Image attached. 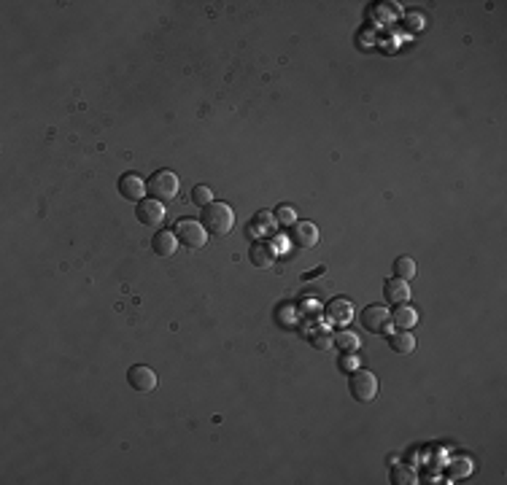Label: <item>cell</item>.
Returning a JSON list of instances; mask_svg holds the SVG:
<instances>
[{"instance_id": "30bf717a", "label": "cell", "mask_w": 507, "mask_h": 485, "mask_svg": "<svg viewBox=\"0 0 507 485\" xmlns=\"http://www.w3.org/2000/svg\"><path fill=\"white\" fill-rule=\"evenodd\" d=\"M327 318L332 321L334 327H346L354 318V302L346 300V297H334L330 305H327Z\"/></svg>"}, {"instance_id": "277c9868", "label": "cell", "mask_w": 507, "mask_h": 485, "mask_svg": "<svg viewBox=\"0 0 507 485\" xmlns=\"http://www.w3.org/2000/svg\"><path fill=\"white\" fill-rule=\"evenodd\" d=\"M175 238H178L181 245L197 251V248H203L205 242H208V229H205L203 221H197V218H181L178 227H175Z\"/></svg>"}, {"instance_id": "52a82bcc", "label": "cell", "mask_w": 507, "mask_h": 485, "mask_svg": "<svg viewBox=\"0 0 507 485\" xmlns=\"http://www.w3.org/2000/svg\"><path fill=\"white\" fill-rule=\"evenodd\" d=\"M119 194H122L124 200H132V202L146 200V194H148V181L141 178L138 173H124V175L119 178Z\"/></svg>"}, {"instance_id": "5bb4252c", "label": "cell", "mask_w": 507, "mask_h": 485, "mask_svg": "<svg viewBox=\"0 0 507 485\" xmlns=\"http://www.w3.org/2000/svg\"><path fill=\"white\" fill-rule=\"evenodd\" d=\"M389 348H392L394 353H400V356L413 353V351H416V337H413V332H410V329L392 332V334H389Z\"/></svg>"}, {"instance_id": "3957f363", "label": "cell", "mask_w": 507, "mask_h": 485, "mask_svg": "<svg viewBox=\"0 0 507 485\" xmlns=\"http://www.w3.org/2000/svg\"><path fill=\"white\" fill-rule=\"evenodd\" d=\"M348 394L354 402H373L378 394V378L370 370H354L348 378Z\"/></svg>"}, {"instance_id": "9c48e42d", "label": "cell", "mask_w": 507, "mask_h": 485, "mask_svg": "<svg viewBox=\"0 0 507 485\" xmlns=\"http://www.w3.org/2000/svg\"><path fill=\"white\" fill-rule=\"evenodd\" d=\"M135 216L144 227H160L165 221V202L160 200H141L135 208Z\"/></svg>"}, {"instance_id": "7a4b0ae2", "label": "cell", "mask_w": 507, "mask_h": 485, "mask_svg": "<svg viewBox=\"0 0 507 485\" xmlns=\"http://www.w3.org/2000/svg\"><path fill=\"white\" fill-rule=\"evenodd\" d=\"M178 189H181V181L173 170H157L151 178H148V194L151 200L160 202H173L178 197Z\"/></svg>"}, {"instance_id": "7c38bea8", "label": "cell", "mask_w": 507, "mask_h": 485, "mask_svg": "<svg viewBox=\"0 0 507 485\" xmlns=\"http://www.w3.org/2000/svg\"><path fill=\"white\" fill-rule=\"evenodd\" d=\"M178 238H175V232H170V229H160L154 238H151V248H154V254L162 259L173 257L175 251H178Z\"/></svg>"}, {"instance_id": "d6986e66", "label": "cell", "mask_w": 507, "mask_h": 485, "mask_svg": "<svg viewBox=\"0 0 507 485\" xmlns=\"http://www.w3.org/2000/svg\"><path fill=\"white\" fill-rule=\"evenodd\" d=\"M192 202H194V205H200V208L211 205V202H216L214 200V189H211V186H205V184L194 186V189H192Z\"/></svg>"}, {"instance_id": "44dd1931", "label": "cell", "mask_w": 507, "mask_h": 485, "mask_svg": "<svg viewBox=\"0 0 507 485\" xmlns=\"http://www.w3.org/2000/svg\"><path fill=\"white\" fill-rule=\"evenodd\" d=\"M308 340H310V345H316V348H321V351H327V348L332 345V334H327V332L321 329L319 334H308Z\"/></svg>"}, {"instance_id": "5b68a950", "label": "cell", "mask_w": 507, "mask_h": 485, "mask_svg": "<svg viewBox=\"0 0 507 485\" xmlns=\"http://www.w3.org/2000/svg\"><path fill=\"white\" fill-rule=\"evenodd\" d=\"M389 321H392V315H389V310H386L383 305H367L362 310V315H359V324H362V329H367L370 334H383L386 327H389Z\"/></svg>"}, {"instance_id": "8992f818", "label": "cell", "mask_w": 507, "mask_h": 485, "mask_svg": "<svg viewBox=\"0 0 507 485\" xmlns=\"http://www.w3.org/2000/svg\"><path fill=\"white\" fill-rule=\"evenodd\" d=\"M127 383L138 394H151L157 388V372L151 367H146V364H132L127 370Z\"/></svg>"}, {"instance_id": "ba28073f", "label": "cell", "mask_w": 507, "mask_h": 485, "mask_svg": "<svg viewBox=\"0 0 507 485\" xmlns=\"http://www.w3.org/2000/svg\"><path fill=\"white\" fill-rule=\"evenodd\" d=\"M289 240L297 248H313L319 242V227L313 221H294L289 227Z\"/></svg>"}, {"instance_id": "8fae6325", "label": "cell", "mask_w": 507, "mask_h": 485, "mask_svg": "<svg viewBox=\"0 0 507 485\" xmlns=\"http://www.w3.org/2000/svg\"><path fill=\"white\" fill-rule=\"evenodd\" d=\"M383 300L389 305H407L410 300V286L402 278H389L383 281Z\"/></svg>"}, {"instance_id": "e0dca14e", "label": "cell", "mask_w": 507, "mask_h": 485, "mask_svg": "<svg viewBox=\"0 0 507 485\" xmlns=\"http://www.w3.org/2000/svg\"><path fill=\"white\" fill-rule=\"evenodd\" d=\"M332 343L340 348V351H346V353H356L359 351V337L354 334V332H340V334H334Z\"/></svg>"}, {"instance_id": "2e32d148", "label": "cell", "mask_w": 507, "mask_h": 485, "mask_svg": "<svg viewBox=\"0 0 507 485\" xmlns=\"http://www.w3.org/2000/svg\"><path fill=\"white\" fill-rule=\"evenodd\" d=\"M416 262L410 257H397L394 259V278H402V281H410L416 275Z\"/></svg>"}, {"instance_id": "9a60e30c", "label": "cell", "mask_w": 507, "mask_h": 485, "mask_svg": "<svg viewBox=\"0 0 507 485\" xmlns=\"http://www.w3.org/2000/svg\"><path fill=\"white\" fill-rule=\"evenodd\" d=\"M392 321L397 329H413L419 324V313L413 308H407V305H397V310L392 313Z\"/></svg>"}, {"instance_id": "4fadbf2b", "label": "cell", "mask_w": 507, "mask_h": 485, "mask_svg": "<svg viewBox=\"0 0 507 485\" xmlns=\"http://www.w3.org/2000/svg\"><path fill=\"white\" fill-rule=\"evenodd\" d=\"M251 262H254V267H273L276 264V248L270 245L267 240H257L251 245Z\"/></svg>"}, {"instance_id": "7402d4cb", "label": "cell", "mask_w": 507, "mask_h": 485, "mask_svg": "<svg viewBox=\"0 0 507 485\" xmlns=\"http://www.w3.org/2000/svg\"><path fill=\"white\" fill-rule=\"evenodd\" d=\"M450 474H453V477H464V474H470V472H472V464H470V461H464V458H459V461H453V464H450Z\"/></svg>"}, {"instance_id": "ffe728a7", "label": "cell", "mask_w": 507, "mask_h": 485, "mask_svg": "<svg viewBox=\"0 0 507 485\" xmlns=\"http://www.w3.org/2000/svg\"><path fill=\"white\" fill-rule=\"evenodd\" d=\"M273 216H276L278 224H284V227H291V224L297 221V211H294L291 205H278L276 214H273Z\"/></svg>"}, {"instance_id": "ac0fdd59", "label": "cell", "mask_w": 507, "mask_h": 485, "mask_svg": "<svg viewBox=\"0 0 507 485\" xmlns=\"http://www.w3.org/2000/svg\"><path fill=\"white\" fill-rule=\"evenodd\" d=\"M392 483L394 485H416L419 480H416V472L410 469V467L397 464V467L392 469Z\"/></svg>"}, {"instance_id": "6da1fadb", "label": "cell", "mask_w": 507, "mask_h": 485, "mask_svg": "<svg viewBox=\"0 0 507 485\" xmlns=\"http://www.w3.org/2000/svg\"><path fill=\"white\" fill-rule=\"evenodd\" d=\"M203 227L211 232V235H216V238H224V235H230L232 227H235V214H232L230 205H224V202H211V205H205L203 208Z\"/></svg>"}]
</instances>
